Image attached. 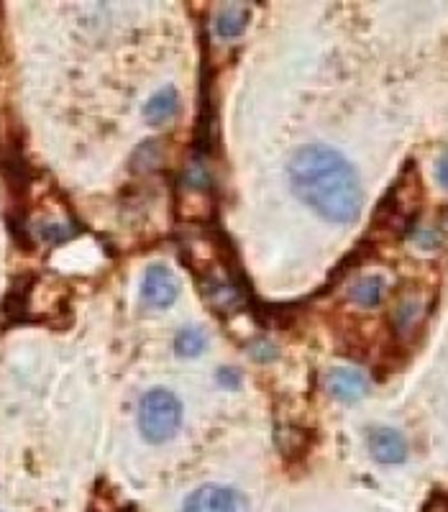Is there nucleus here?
Wrapping results in <instances>:
<instances>
[{"mask_svg": "<svg viewBox=\"0 0 448 512\" xmlns=\"http://www.w3.org/2000/svg\"><path fill=\"white\" fill-rule=\"evenodd\" d=\"M246 18H249V11L241 6H226L218 11L216 18V34L223 36V39H233L239 36L241 31L246 29Z\"/></svg>", "mask_w": 448, "mask_h": 512, "instance_id": "6e6552de", "label": "nucleus"}, {"mask_svg": "<svg viewBox=\"0 0 448 512\" xmlns=\"http://www.w3.org/2000/svg\"><path fill=\"white\" fill-rule=\"evenodd\" d=\"M369 451L379 464H402L408 459V443L392 428H374L369 433Z\"/></svg>", "mask_w": 448, "mask_h": 512, "instance_id": "39448f33", "label": "nucleus"}, {"mask_svg": "<svg viewBox=\"0 0 448 512\" xmlns=\"http://www.w3.org/2000/svg\"><path fill=\"white\" fill-rule=\"evenodd\" d=\"M382 292L384 282L379 277H364V280L351 287V300L359 303L361 308H377L379 300H382Z\"/></svg>", "mask_w": 448, "mask_h": 512, "instance_id": "1a4fd4ad", "label": "nucleus"}, {"mask_svg": "<svg viewBox=\"0 0 448 512\" xmlns=\"http://www.w3.org/2000/svg\"><path fill=\"white\" fill-rule=\"evenodd\" d=\"M328 390L341 402H356L367 395V379L356 369H336L328 377Z\"/></svg>", "mask_w": 448, "mask_h": 512, "instance_id": "423d86ee", "label": "nucleus"}, {"mask_svg": "<svg viewBox=\"0 0 448 512\" xmlns=\"http://www.w3.org/2000/svg\"><path fill=\"white\" fill-rule=\"evenodd\" d=\"M290 185L295 195L331 223H354L361 213L359 175L346 157L331 146H305L290 162Z\"/></svg>", "mask_w": 448, "mask_h": 512, "instance_id": "f257e3e1", "label": "nucleus"}, {"mask_svg": "<svg viewBox=\"0 0 448 512\" xmlns=\"http://www.w3.org/2000/svg\"><path fill=\"white\" fill-rule=\"evenodd\" d=\"M175 349L180 356H198L205 349V333L198 328H182L175 338Z\"/></svg>", "mask_w": 448, "mask_h": 512, "instance_id": "9d476101", "label": "nucleus"}, {"mask_svg": "<svg viewBox=\"0 0 448 512\" xmlns=\"http://www.w3.org/2000/svg\"><path fill=\"white\" fill-rule=\"evenodd\" d=\"M182 512H244L239 492L223 484H203L185 500Z\"/></svg>", "mask_w": 448, "mask_h": 512, "instance_id": "7ed1b4c3", "label": "nucleus"}, {"mask_svg": "<svg viewBox=\"0 0 448 512\" xmlns=\"http://www.w3.org/2000/svg\"><path fill=\"white\" fill-rule=\"evenodd\" d=\"M218 379H221V382H226V384H236V382H239V377H233V374L228 372V369H226V372L218 374Z\"/></svg>", "mask_w": 448, "mask_h": 512, "instance_id": "f8f14e48", "label": "nucleus"}, {"mask_svg": "<svg viewBox=\"0 0 448 512\" xmlns=\"http://www.w3.org/2000/svg\"><path fill=\"white\" fill-rule=\"evenodd\" d=\"M436 177H438V182H441V185L448 190V152L443 154L441 159H438V164H436Z\"/></svg>", "mask_w": 448, "mask_h": 512, "instance_id": "9b49d317", "label": "nucleus"}, {"mask_svg": "<svg viewBox=\"0 0 448 512\" xmlns=\"http://www.w3.org/2000/svg\"><path fill=\"white\" fill-rule=\"evenodd\" d=\"M141 297L152 308H167L177 300V280L164 264H152L141 282Z\"/></svg>", "mask_w": 448, "mask_h": 512, "instance_id": "20e7f679", "label": "nucleus"}, {"mask_svg": "<svg viewBox=\"0 0 448 512\" xmlns=\"http://www.w3.org/2000/svg\"><path fill=\"white\" fill-rule=\"evenodd\" d=\"M182 405L169 390H152L141 397L139 431L149 443H164L180 431Z\"/></svg>", "mask_w": 448, "mask_h": 512, "instance_id": "f03ea898", "label": "nucleus"}, {"mask_svg": "<svg viewBox=\"0 0 448 512\" xmlns=\"http://www.w3.org/2000/svg\"><path fill=\"white\" fill-rule=\"evenodd\" d=\"M177 113V90L162 88L159 93L152 95V100L146 103L144 116L152 123H164Z\"/></svg>", "mask_w": 448, "mask_h": 512, "instance_id": "0eeeda50", "label": "nucleus"}]
</instances>
